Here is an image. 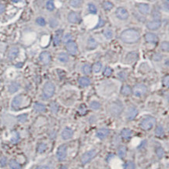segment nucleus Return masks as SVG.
I'll list each match as a JSON object with an SVG mask.
<instances>
[{"label":"nucleus","instance_id":"obj_1","mask_svg":"<svg viewBox=\"0 0 169 169\" xmlns=\"http://www.w3.org/2000/svg\"><path fill=\"white\" fill-rule=\"evenodd\" d=\"M141 35L139 31L134 28H129L123 31L120 35V39L126 44H134L140 41Z\"/></svg>","mask_w":169,"mask_h":169},{"label":"nucleus","instance_id":"obj_2","mask_svg":"<svg viewBox=\"0 0 169 169\" xmlns=\"http://www.w3.org/2000/svg\"><path fill=\"white\" fill-rule=\"evenodd\" d=\"M123 111V105L119 101H115L109 104L108 106V112L114 117L119 116Z\"/></svg>","mask_w":169,"mask_h":169},{"label":"nucleus","instance_id":"obj_3","mask_svg":"<svg viewBox=\"0 0 169 169\" xmlns=\"http://www.w3.org/2000/svg\"><path fill=\"white\" fill-rule=\"evenodd\" d=\"M55 92H56L55 85L51 81H48L44 84L43 89H42V96L45 100H48L52 97L53 95L55 94Z\"/></svg>","mask_w":169,"mask_h":169},{"label":"nucleus","instance_id":"obj_4","mask_svg":"<svg viewBox=\"0 0 169 169\" xmlns=\"http://www.w3.org/2000/svg\"><path fill=\"white\" fill-rule=\"evenodd\" d=\"M156 124V119L151 116H147L145 118H143L140 122V127L143 130H150L154 127Z\"/></svg>","mask_w":169,"mask_h":169},{"label":"nucleus","instance_id":"obj_5","mask_svg":"<svg viewBox=\"0 0 169 169\" xmlns=\"http://www.w3.org/2000/svg\"><path fill=\"white\" fill-rule=\"evenodd\" d=\"M147 92V88L143 84H137L132 89V92L137 97H141Z\"/></svg>","mask_w":169,"mask_h":169},{"label":"nucleus","instance_id":"obj_6","mask_svg":"<svg viewBox=\"0 0 169 169\" xmlns=\"http://www.w3.org/2000/svg\"><path fill=\"white\" fill-rule=\"evenodd\" d=\"M67 146L62 144L59 146L56 151V157L59 161H63L67 157Z\"/></svg>","mask_w":169,"mask_h":169},{"label":"nucleus","instance_id":"obj_7","mask_svg":"<svg viewBox=\"0 0 169 169\" xmlns=\"http://www.w3.org/2000/svg\"><path fill=\"white\" fill-rule=\"evenodd\" d=\"M97 154V150H88L87 152L84 153V154L82 155L81 157V163L83 165H84L86 164H87L88 162H90V160L93 159V157H95Z\"/></svg>","mask_w":169,"mask_h":169},{"label":"nucleus","instance_id":"obj_8","mask_svg":"<svg viewBox=\"0 0 169 169\" xmlns=\"http://www.w3.org/2000/svg\"><path fill=\"white\" fill-rule=\"evenodd\" d=\"M66 50L70 55H76L78 52V46L74 41L73 40H70L66 43Z\"/></svg>","mask_w":169,"mask_h":169},{"label":"nucleus","instance_id":"obj_9","mask_svg":"<svg viewBox=\"0 0 169 169\" xmlns=\"http://www.w3.org/2000/svg\"><path fill=\"white\" fill-rule=\"evenodd\" d=\"M23 102V96L22 95L16 96L13 101H12L11 107L13 110H17L20 109V107L22 106Z\"/></svg>","mask_w":169,"mask_h":169},{"label":"nucleus","instance_id":"obj_10","mask_svg":"<svg viewBox=\"0 0 169 169\" xmlns=\"http://www.w3.org/2000/svg\"><path fill=\"white\" fill-rule=\"evenodd\" d=\"M115 15H116L117 17L119 18V20H122V21L127 20L129 17L128 10L124 7H119L115 11Z\"/></svg>","mask_w":169,"mask_h":169},{"label":"nucleus","instance_id":"obj_11","mask_svg":"<svg viewBox=\"0 0 169 169\" xmlns=\"http://www.w3.org/2000/svg\"><path fill=\"white\" fill-rule=\"evenodd\" d=\"M68 21L70 22V24H79L80 21H81V17H80V13L74 11H71L68 14Z\"/></svg>","mask_w":169,"mask_h":169},{"label":"nucleus","instance_id":"obj_12","mask_svg":"<svg viewBox=\"0 0 169 169\" xmlns=\"http://www.w3.org/2000/svg\"><path fill=\"white\" fill-rule=\"evenodd\" d=\"M39 59H40V61H41L43 64H48L50 62H51V60H52V56H51V54L48 53V52H47V51H44V52H42L40 54V56H39Z\"/></svg>","mask_w":169,"mask_h":169},{"label":"nucleus","instance_id":"obj_13","mask_svg":"<svg viewBox=\"0 0 169 169\" xmlns=\"http://www.w3.org/2000/svg\"><path fill=\"white\" fill-rule=\"evenodd\" d=\"M161 21L160 20H153V21H150L146 24V27L149 30L151 31H155V30L159 29L161 27Z\"/></svg>","mask_w":169,"mask_h":169},{"label":"nucleus","instance_id":"obj_14","mask_svg":"<svg viewBox=\"0 0 169 169\" xmlns=\"http://www.w3.org/2000/svg\"><path fill=\"white\" fill-rule=\"evenodd\" d=\"M138 115V110L135 107H130L126 113V119L129 121H133Z\"/></svg>","mask_w":169,"mask_h":169},{"label":"nucleus","instance_id":"obj_15","mask_svg":"<svg viewBox=\"0 0 169 169\" xmlns=\"http://www.w3.org/2000/svg\"><path fill=\"white\" fill-rule=\"evenodd\" d=\"M137 8L140 13L143 15H147L150 11V7L146 3H140L137 5Z\"/></svg>","mask_w":169,"mask_h":169},{"label":"nucleus","instance_id":"obj_16","mask_svg":"<svg viewBox=\"0 0 169 169\" xmlns=\"http://www.w3.org/2000/svg\"><path fill=\"white\" fill-rule=\"evenodd\" d=\"M19 53H20V49L19 48L16 47V46H13V47H11L9 49V52H8V58L10 60H13L15 59L19 55Z\"/></svg>","mask_w":169,"mask_h":169},{"label":"nucleus","instance_id":"obj_17","mask_svg":"<svg viewBox=\"0 0 169 169\" xmlns=\"http://www.w3.org/2000/svg\"><path fill=\"white\" fill-rule=\"evenodd\" d=\"M145 40L148 43H154L156 44L158 41V38L157 35H155L154 33L152 32H147L145 34Z\"/></svg>","mask_w":169,"mask_h":169},{"label":"nucleus","instance_id":"obj_18","mask_svg":"<svg viewBox=\"0 0 169 169\" xmlns=\"http://www.w3.org/2000/svg\"><path fill=\"white\" fill-rule=\"evenodd\" d=\"M73 136V131L70 128H65L62 130L61 134V136L62 140H68L71 139Z\"/></svg>","mask_w":169,"mask_h":169},{"label":"nucleus","instance_id":"obj_19","mask_svg":"<svg viewBox=\"0 0 169 169\" xmlns=\"http://www.w3.org/2000/svg\"><path fill=\"white\" fill-rule=\"evenodd\" d=\"M110 133V131L107 129V128H101L97 132L96 136L97 137L100 139V140H104L106 137L108 136Z\"/></svg>","mask_w":169,"mask_h":169},{"label":"nucleus","instance_id":"obj_20","mask_svg":"<svg viewBox=\"0 0 169 169\" xmlns=\"http://www.w3.org/2000/svg\"><path fill=\"white\" fill-rule=\"evenodd\" d=\"M137 58H138V54L136 52L129 53L125 57V62L128 63H133L137 60Z\"/></svg>","mask_w":169,"mask_h":169},{"label":"nucleus","instance_id":"obj_21","mask_svg":"<svg viewBox=\"0 0 169 169\" xmlns=\"http://www.w3.org/2000/svg\"><path fill=\"white\" fill-rule=\"evenodd\" d=\"M62 31H56L55 35L53 37V43L55 45H58L61 43L62 41Z\"/></svg>","mask_w":169,"mask_h":169},{"label":"nucleus","instance_id":"obj_22","mask_svg":"<svg viewBox=\"0 0 169 169\" xmlns=\"http://www.w3.org/2000/svg\"><path fill=\"white\" fill-rule=\"evenodd\" d=\"M21 88V85L17 82V81H14V82H12L10 85L9 86V88H8V91L10 93H15V92H17Z\"/></svg>","mask_w":169,"mask_h":169},{"label":"nucleus","instance_id":"obj_23","mask_svg":"<svg viewBox=\"0 0 169 169\" xmlns=\"http://www.w3.org/2000/svg\"><path fill=\"white\" fill-rule=\"evenodd\" d=\"M121 136L125 140H129L132 137V131L129 128H123L121 132Z\"/></svg>","mask_w":169,"mask_h":169},{"label":"nucleus","instance_id":"obj_24","mask_svg":"<svg viewBox=\"0 0 169 169\" xmlns=\"http://www.w3.org/2000/svg\"><path fill=\"white\" fill-rule=\"evenodd\" d=\"M97 47V42L93 37H90L87 41V48L89 49H95Z\"/></svg>","mask_w":169,"mask_h":169},{"label":"nucleus","instance_id":"obj_25","mask_svg":"<svg viewBox=\"0 0 169 169\" xmlns=\"http://www.w3.org/2000/svg\"><path fill=\"white\" fill-rule=\"evenodd\" d=\"M34 109L35 111L38 113H43L46 111V107L44 104H41V103H35L34 105Z\"/></svg>","mask_w":169,"mask_h":169},{"label":"nucleus","instance_id":"obj_26","mask_svg":"<svg viewBox=\"0 0 169 169\" xmlns=\"http://www.w3.org/2000/svg\"><path fill=\"white\" fill-rule=\"evenodd\" d=\"M132 93V89L129 85H124L121 89V94L123 96H129Z\"/></svg>","mask_w":169,"mask_h":169},{"label":"nucleus","instance_id":"obj_27","mask_svg":"<svg viewBox=\"0 0 169 169\" xmlns=\"http://www.w3.org/2000/svg\"><path fill=\"white\" fill-rule=\"evenodd\" d=\"M126 153H127V148L124 146H121L118 149V155L121 159H123L126 156Z\"/></svg>","mask_w":169,"mask_h":169},{"label":"nucleus","instance_id":"obj_28","mask_svg":"<svg viewBox=\"0 0 169 169\" xmlns=\"http://www.w3.org/2000/svg\"><path fill=\"white\" fill-rule=\"evenodd\" d=\"M79 84L83 87H87L90 85V80L87 77H80Z\"/></svg>","mask_w":169,"mask_h":169},{"label":"nucleus","instance_id":"obj_29","mask_svg":"<svg viewBox=\"0 0 169 169\" xmlns=\"http://www.w3.org/2000/svg\"><path fill=\"white\" fill-rule=\"evenodd\" d=\"M9 167L11 169H22V166L19 162H17L16 160H9Z\"/></svg>","mask_w":169,"mask_h":169},{"label":"nucleus","instance_id":"obj_30","mask_svg":"<svg viewBox=\"0 0 169 169\" xmlns=\"http://www.w3.org/2000/svg\"><path fill=\"white\" fill-rule=\"evenodd\" d=\"M47 149H48V146H47L46 143H44V142H41V143H39L38 145L37 151H38V154H43V153H44V152L46 151Z\"/></svg>","mask_w":169,"mask_h":169},{"label":"nucleus","instance_id":"obj_31","mask_svg":"<svg viewBox=\"0 0 169 169\" xmlns=\"http://www.w3.org/2000/svg\"><path fill=\"white\" fill-rule=\"evenodd\" d=\"M102 7L106 11H109V10L113 9L114 5L113 3L110 2V1H105L104 3H102Z\"/></svg>","mask_w":169,"mask_h":169},{"label":"nucleus","instance_id":"obj_32","mask_svg":"<svg viewBox=\"0 0 169 169\" xmlns=\"http://www.w3.org/2000/svg\"><path fill=\"white\" fill-rule=\"evenodd\" d=\"M58 59L62 63H67L69 61V56L66 53H60L58 55Z\"/></svg>","mask_w":169,"mask_h":169},{"label":"nucleus","instance_id":"obj_33","mask_svg":"<svg viewBox=\"0 0 169 169\" xmlns=\"http://www.w3.org/2000/svg\"><path fill=\"white\" fill-rule=\"evenodd\" d=\"M91 67L94 73H99L102 69V63L101 62H97Z\"/></svg>","mask_w":169,"mask_h":169},{"label":"nucleus","instance_id":"obj_34","mask_svg":"<svg viewBox=\"0 0 169 169\" xmlns=\"http://www.w3.org/2000/svg\"><path fill=\"white\" fill-rule=\"evenodd\" d=\"M91 71H92V67H91V66H90V64H88V63H86V64L83 65V67H82V72L84 74H90Z\"/></svg>","mask_w":169,"mask_h":169},{"label":"nucleus","instance_id":"obj_35","mask_svg":"<svg viewBox=\"0 0 169 169\" xmlns=\"http://www.w3.org/2000/svg\"><path fill=\"white\" fill-rule=\"evenodd\" d=\"M82 3H83V0H71L70 4L73 8H79L81 6Z\"/></svg>","mask_w":169,"mask_h":169},{"label":"nucleus","instance_id":"obj_36","mask_svg":"<svg viewBox=\"0 0 169 169\" xmlns=\"http://www.w3.org/2000/svg\"><path fill=\"white\" fill-rule=\"evenodd\" d=\"M101 104H100L99 102H97V101H92V102H90V107L92 110H99L100 108H101Z\"/></svg>","mask_w":169,"mask_h":169},{"label":"nucleus","instance_id":"obj_37","mask_svg":"<svg viewBox=\"0 0 169 169\" xmlns=\"http://www.w3.org/2000/svg\"><path fill=\"white\" fill-rule=\"evenodd\" d=\"M20 140V135L17 132H16V131H13V132H12V136L11 138H10V140H11L12 142H17Z\"/></svg>","mask_w":169,"mask_h":169},{"label":"nucleus","instance_id":"obj_38","mask_svg":"<svg viewBox=\"0 0 169 169\" xmlns=\"http://www.w3.org/2000/svg\"><path fill=\"white\" fill-rule=\"evenodd\" d=\"M135 168H136L135 163L133 162V161H132V160H128V161H126L125 164H124V167H123V169H135Z\"/></svg>","mask_w":169,"mask_h":169},{"label":"nucleus","instance_id":"obj_39","mask_svg":"<svg viewBox=\"0 0 169 169\" xmlns=\"http://www.w3.org/2000/svg\"><path fill=\"white\" fill-rule=\"evenodd\" d=\"M46 8L49 11H53L55 9V3H54V0H48L47 1Z\"/></svg>","mask_w":169,"mask_h":169},{"label":"nucleus","instance_id":"obj_40","mask_svg":"<svg viewBox=\"0 0 169 169\" xmlns=\"http://www.w3.org/2000/svg\"><path fill=\"white\" fill-rule=\"evenodd\" d=\"M27 118H28L27 114H22L17 116L18 122H21V123H25L27 121Z\"/></svg>","mask_w":169,"mask_h":169},{"label":"nucleus","instance_id":"obj_41","mask_svg":"<svg viewBox=\"0 0 169 169\" xmlns=\"http://www.w3.org/2000/svg\"><path fill=\"white\" fill-rule=\"evenodd\" d=\"M88 10L92 14H96L97 13V9L96 6L94 4H93V3H89L88 4Z\"/></svg>","mask_w":169,"mask_h":169},{"label":"nucleus","instance_id":"obj_42","mask_svg":"<svg viewBox=\"0 0 169 169\" xmlns=\"http://www.w3.org/2000/svg\"><path fill=\"white\" fill-rule=\"evenodd\" d=\"M155 134H156V136H162L164 134V128L161 126V125H159L158 127L156 128V129H155Z\"/></svg>","mask_w":169,"mask_h":169},{"label":"nucleus","instance_id":"obj_43","mask_svg":"<svg viewBox=\"0 0 169 169\" xmlns=\"http://www.w3.org/2000/svg\"><path fill=\"white\" fill-rule=\"evenodd\" d=\"M50 109H51V111L54 114H56V113L58 111V105L56 104V102H52V104H50Z\"/></svg>","mask_w":169,"mask_h":169},{"label":"nucleus","instance_id":"obj_44","mask_svg":"<svg viewBox=\"0 0 169 169\" xmlns=\"http://www.w3.org/2000/svg\"><path fill=\"white\" fill-rule=\"evenodd\" d=\"M36 23H37L39 26H41V27H44V26L46 25V21H45L43 17H38L36 19Z\"/></svg>","mask_w":169,"mask_h":169},{"label":"nucleus","instance_id":"obj_45","mask_svg":"<svg viewBox=\"0 0 169 169\" xmlns=\"http://www.w3.org/2000/svg\"><path fill=\"white\" fill-rule=\"evenodd\" d=\"M156 154H157V156L159 158H162L164 157V149L162 147L159 146V147L156 149Z\"/></svg>","mask_w":169,"mask_h":169},{"label":"nucleus","instance_id":"obj_46","mask_svg":"<svg viewBox=\"0 0 169 169\" xmlns=\"http://www.w3.org/2000/svg\"><path fill=\"white\" fill-rule=\"evenodd\" d=\"M160 49L164 52H168L169 50V43L168 42H163L160 44Z\"/></svg>","mask_w":169,"mask_h":169},{"label":"nucleus","instance_id":"obj_47","mask_svg":"<svg viewBox=\"0 0 169 169\" xmlns=\"http://www.w3.org/2000/svg\"><path fill=\"white\" fill-rule=\"evenodd\" d=\"M104 35L107 39H111L113 36V32H112L111 30L107 29L104 31Z\"/></svg>","mask_w":169,"mask_h":169},{"label":"nucleus","instance_id":"obj_48","mask_svg":"<svg viewBox=\"0 0 169 169\" xmlns=\"http://www.w3.org/2000/svg\"><path fill=\"white\" fill-rule=\"evenodd\" d=\"M87 111V110L86 105H85V104H81L80 107H79V110H78V112H79L80 114L84 115V114H86Z\"/></svg>","mask_w":169,"mask_h":169},{"label":"nucleus","instance_id":"obj_49","mask_svg":"<svg viewBox=\"0 0 169 169\" xmlns=\"http://www.w3.org/2000/svg\"><path fill=\"white\" fill-rule=\"evenodd\" d=\"M112 72H113V71H112V69H111L110 67H106L105 68V70H104L103 74H104V75L106 76V77H109V76H111V75Z\"/></svg>","mask_w":169,"mask_h":169},{"label":"nucleus","instance_id":"obj_50","mask_svg":"<svg viewBox=\"0 0 169 169\" xmlns=\"http://www.w3.org/2000/svg\"><path fill=\"white\" fill-rule=\"evenodd\" d=\"M152 17H154V20H160L161 14L158 10H154L152 13Z\"/></svg>","mask_w":169,"mask_h":169},{"label":"nucleus","instance_id":"obj_51","mask_svg":"<svg viewBox=\"0 0 169 169\" xmlns=\"http://www.w3.org/2000/svg\"><path fill=\"white\" fill-rule=\"evenodd\" d=\"M162 82H163L164 86H165V87H168V86H169V76L168 75H166L165 77H164Z\"/></svg>","mask_w":169,"mask_h":169},{"label":"nucleus","instance_id":"obj_52","mask_svg":"<svg viewBox=\"0 0 169 169\" xmlns=\"http://www.w3.org/2000/svg\"><path fill=\"white\" fill-rule=\"evenodd\" d=\"M6 164H7V159H6V157H2V158L0 159V167L3 168V167L6 166Z\"/></svg>","mask_w":169,"mask_h":169},{"label":"nucleus","instance_id":"obj_53","mask_svg":"<svg viewBox=\"0 0 169 169\" xmlns=\"http://www.w3.org/2000/svg\"><path fill=\"white\" fill-rule=\"evenodd\" d=\"M49 24L52 27H56L58 26V21L55 19H51L49 21Z\"/></svg>","mask_w":169,"mask_h":169},{"label":"nucleus","instance_id":"obj_54","mask_svg":"<svg viewBox=\"0 0 169 169\" xmlns=\"http://www.w3.org/2000/svg\"><path fill=\"white\" fill-rule=\"evenodd\" d=\"M119 77L122 81H124L126 79V77H127V74L123 71V72H120L119 74Z\"/></svg>","mask_w":169,"mask_h":169},{"label":"nucleus","instance_id":"obj_55","mask_svg":"<svg viewBox=\"0 0 169 169\" xmlns=\"http://www.w3.org/2000/svg\"><path fill=\"white\" fill-rule=\"evenodd\" d=\"M70 40H72V35H70V34H66V35L64 36V38H63V41H64L65 43H66L68 41H70Z\"/></svg>","mask_w":169,"mask_h":169},{"label":"nucleus","instance_id":"obj_56","mask_svg":"<svg viewBox=\"0 0 169 169\" xmlns=\"http://www.w3.org/2000/svg\"><path fill=\"white\" fill-rule=\"evenodd\" d=\"M105 21H104V20H102L101 18H100L99 23H98V24H97V25L96 27H95V28H99V27H103V26H104V25H105Z\"/></svg>","mask_w":169,"mask_h":169},{"label":"nucleus","instance_id":"obj_57","mask_svg":"<svg viewBox=\"0 0 169 169\" xmlns=\"http://www.w3.org/2000/svg\"><path fill=\"white\" fill-rule=\"evenodd\" d=\"M35 169H52V168L49 165H40L38 166Z\"/></svg>","mask_w":169,"mask_h":169},{"label":"nucleus","instance_id":"obj_58","mask_svg":"<svg viewBox=\"0 0 169 169\" xmlns=\"http://www.w3.org/2000/svg\"><path fill=\"white\" fill-rule=\"evenodd\" d=\"M153 59H154V60H156V61H159V60H160V59H162V56H161L160 54L157 53V54H155L154 56Z\"/></svg>","mask_w":169,"mask_h":169},{"label":"nucleus","instance_id":"obj_59","mask_svg":"<svg viewBox=\"0 0 169 169\" xmlns=\"http://www.w3.org/2000/svg\"><path fill=\"white\" fill-rule=\"evenodd\" d=\"M5 9H6V6H4L3 4L0 3V14H2L5 11Z\"/></svg>","mask_w":169,"mask_h":169},{"label":"nucleus","instance_id":"obj_60","mask_svg":"<svg viewBox=\"0 0 169 169\" xmlns=\"http://www.w3.org/2000/svg\"><path fill=\"white\" fill-rule=\"evenodd\" d=\"M11 1H12V2H13V3H19V2H21L22 0H11Z\"/></svg>","mask_w":169,"mask_h":169},{"label":"nucleus","instance_id":"obj_61","mask_svg":"<svg viewBox=\"0 0 169 169\" xmlns=\"http://www.w3.org/2000/svg\"><path fill=\"white\" fill-rule=\"evenodd\" d=\"M59 169H68L67 167L66 166V165H62V166L60 167V168Z\"/></svg>","mask_w":169,"mask_h":169},{"label":"nucleus","instance_id":"obj_62","mask_svg":"<svg viewBox=\"0 0 169 169\" xmlns=\"http://www.w3.org/2000/svg\"><path fill=\"white\" fill-rule=\"evenodd\" d=\"M149 1H150V2H153V1H155V0H149Z\"/></svg>","mask_w":169,"mask_h":169},{"label":"nucleus","instance_id":"obj_63","mask_svg":"<svg viewBox=\"0 0 169 169\" xmlns=\"http://www.w3.org/2000/svg\"><path fill=\"white\" fill-rule=\"evenodd\" d=\"M0 124H1V122H0Z\"/></svg>","mask_w":169,"mask_h":169}]
</instances>
